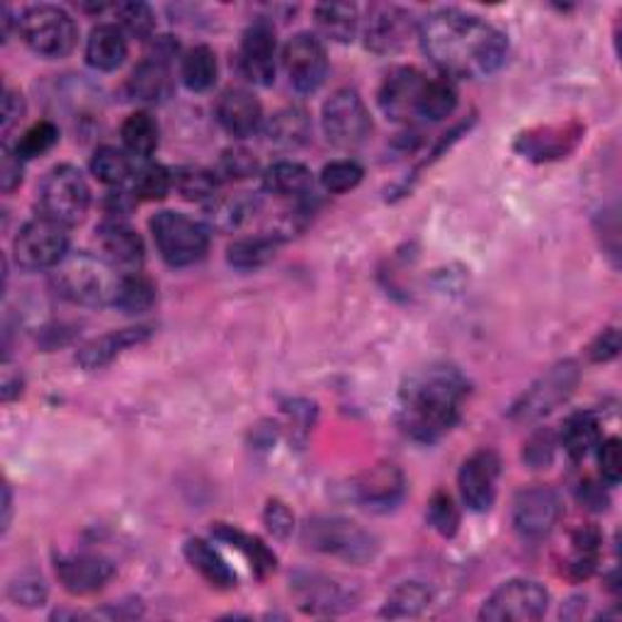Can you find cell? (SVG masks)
Masks as SVG:
<instances>
[{"instance_id":"cell-4","label":"cell","mask_w":622,"mask_h":622,"mask_svg":"<svg viewBox=\"0 0 622 622\" xmlns=\"http://www.w3.org/2000/svg\"><path fill=\"white\" fill-rule=\"evenodd\" d=\"M302 540L307 548L322 554L338 557L343 562L365 564L377 554V540L370 532L363 530L358 523L338 516H319L312 518L304 526Z\"/></svg>"},{"instance_id":"cell-6","label":"cell","mask_w":622,"mask_h":622,"mask_svg":"<svg viewBox=\"0 0 622 622\" xmlns=\"http://www.w3.org/2000/svg\"><path fill=\"white\" fill-rule=\"evenodd\" d=\"M151 234H154L161 258L173 268H187L207 256L210 228L183 212L163 210L151 220Z\"/></svg>"},{"instance_id":"cell-53","label":"cell","mask_w":622,"mask_h":622,"mask_svg":"<svg viewBox=\"0 0 622 622\" xmlns=\"http://www.w3.org/2000/svg\"><path fill=\"white\" fill-rule=\"evenodd\" d=\"M618 350H620L618 332H615V328H605V332L591 343L589 355H591L593 363H608V360L615 358Z\"/></svg>"},{"instance_id":"cell-25","label":"cell","mask_w":622,"mask_h":622,"mask_svg":"<svg viewBox=\"0 0 622 622\" xmlns=\"http://www.w3.org/2000/svg\"><path fill=\"white\" fill-rule=\"evenodd\" d=\"M151 328L149 326H136V328H122V332H112L100 336L88 343L79 353V365L83 370H100V367L110 365L114 358H120L124 350H130L139 343L149 340Z\"/></svg>"},{"instance_id":"cell-29","label":"cell","mask_w":622,"mask_h":622,"mask_svg":"<svg viewBox=\"0 0 622 622\" xmlns=\"http://www.w3.org/2000/svg\"><path fill=\"white\" fill-rule=\"evenodd\" d=\"M560 442L571 460L574 462L583 460V457H587L593 448H599V442H601L599 416H595L593 411L571 414L562 426Z\"/></svg>"},{"instance_id":"cell-14","label":"cell","mask_w":622,"mask_h":622,"mask_svg":"<svg viewBox=\"0 0 622 622\" xmlns=\"http://www.w3.org/2000/svg\"><path fill=\"white\" fill-rule=\"evenodd\" d=\"M501 477V457L493 450H477L467 457L457 475L460 497L469 511L487 513L497 501Z\"/></svg>"},{"instance_id":"cell-54","label":"cell","mask_w":622,"mask_h":622,"mask_svg":"<svg viewBox=\"0 0 622 622\" xmlns=\"http://www.w3.org/2000/svg\"><path fill=\"white\" fill-rule=\"evenodd\" d=\"M22 114H24L22 95L16 93V91H10V88H8L6 98H3V132L6 134L22 120Z\"/></svg>"},{"instance_id":"cell-36","label":"cell","mask_w":622,"mask_h":622,"mask_svg":"<svg viewBox=\"0 0 622 622\" xmlns=\"http://www.w3.org/2000/svg\"><path fill=\"white\" fill-rule=\"evenodd\" d=\"M159 122L149 112H132L122 124V144L132 156L149 159L159 149Z\"/></svg>"},{"instance_id":"cell-11","label":"cell","mask_w":622,"mask_h":622,"mask_svg":"<svg viewBox=\"0 0 622 622\" xmlns=\"http://www.w3.org/2000/svg\"><path fill=\"white\" fill-rule=\"evenodd\" d=\"M69 256L67 226L37 217L20 228L16 238V261L24 271H54Z\"/></svg>"},{"instance_id":"cell-34","label":"cell","mask_w":622,"mask_h":622,"mask_svg":"<svg viewBox=\"0 0 622 622\" xmlns=\"http://www.w3.org/2000/svg\"><path fill=\"white\" fill-rule=\"evenodd\" d=\"M277 246H281V238L277 236L238 238L226 248V261L236 271H258L275 258Z\"/></svg>"},{"instance_id":"cell-56","label":"cell","mask_w":622,"mask_h":622,"mask_svg":"<svg viewBox=\"0 0 622 622\" xmlns=\"http://www.w3.org/2000/svg\"><path fill=\"white\" fill-rule=\"evenodd\" d=\"M22 391V377L20 373L12 377V367L6 363V370H3V401H12L16 397H20Z\"/></svg>"},{"instance_id":"cell-35","label":"cell","mask_w":622,"mask_h":622,"mask_svg":"<svg viewBox=\"0 0 622 622\" xmlns=\"http://www.w3.org/2000/svg\"><path fill=\"white\" fill-rule=\"evenodd\" d=\"M312 134L309 114L299 108H285L275 112L268 122V136L271 142L285 149H297L307 142Z\"/></svg>"},{"instance_id":"cell-9","label":"cell","mask_w":622,"mask_h":622,"mask_svg":"<svg viewBox=\"0 0 622 622\" xmlns=\"http://www.w3.org/2000/svg\"><path fill=\"white\" fill-rule=\"evenodd\" d=\"M579 377L581 373L574 360L557 363L520 395L511 409V418L516 421H540L542 416L552 414L557 406L574 395Z\"/></svg>"},{"instance_id":"cell-48","label":"cell","mask_w":622,"mask_h":622,"mask_svg":"<svg viewBox=\"0 0 622 622\" xmlns=\"http://www.w3.org/2000/svg\"><path fill=\"white\" fill-rule=\"evenodd\" d=\"M256 169H258V163L248 154V151L228 149L222 154L220 166L214 173L220 175V181H238V177H251L253 173H256Z\"/></svg>"},{"instance_id":"cell-44","label":"cell","mask_w":622,"mask_h":622,"mask_svg":"<svg viewBox=\"0 0 622 622\" xmlns=\"http://www.w3.org/2000/svg\"><path fill=\"white\" fill-rule=\"evenodd\" d=\"M57 142H59V126L47 120L37 122L20 136V142L16 144V154L22 161H32L37 156H44L47 151H52Z\"/></svg>"},{"instance_id":"cell-42","label":"cell","mask_w":622,"mask_h":622,"mask_svg":"<svg viewBox=\"0 0 622 622\" xmlns=\"http://www.w3.org/2000/svg\"><path fill=\"white\" fill-rule=\"evenodd\" d=\"M173 187V173L169 169L159 166V163H146V166L136 169L132 175V195L136 200H163Z\"/></svg>"},{"instance_id":"cell-40","label":"cell","mask_w":622,"mask_h":622,"mask_svg":"<svg viewBox=\"0 0 622 622\" xmlns=\"http://www.w3.org/2000/svg\"><path fill=\"white\" fill-rule=\"evenodd\" d=\"M430 603V591L421 581H404L401 587L389 593L385 603V618H416L421 615Z\"/></svg>"},{"instance_id":"cell-49","label":"cell","mask_w":622,"mask_h":622,"mask_svg":"<svg viewBox=\"0 0 622 622\" xmlns=\"http://www.w3.org/2000/svg\"><path fill=\"white\" fill-rule=\"evenodd\" d=\"M599 465H601V477L605 479V485H620L622 477V452H620V440L608 438L599 442Z\"/></svg>"},{"instance_id":"cell-24","label":"cell","mask_w":622,"mask_h":622,"mask_svg":"<svg viewBox=\"0 0 622 622\" xmlns=\"http://www.w3.org/2000/svg\"><path fill=\"white\" fill-rule=\"evenodd\" d=\"M581 139L579 124H562V126H540L528 134H520L516 142V151L523 159L530 161H554L567 156Z\"/></svg>"},{"instance_id":"cell-16","label":"cell","mask_w":622,"mask_h":622,"mask_svg":"<svg viewBox=\"0 0 622 622\" xmlns=\"http://www.w3.org/2000/svg\"><path fill=\"white\" fill-rule=\"evenodd\" d=\"M292 595L297 605L309 615H336L353 608L355 595L340 581L319 574V571H299L292 579Z\"/></svg>"},{"instance_id":"cell-38","label":"cell","mask_w":622,"mask_h":622,"mask_svg":"<svg viewBox=\"0 0 622 622\" xmlns=\"http://www.w3.org/2000/svg\"><path fill=\"white\" fill-rule=\"evenodd\" d=\"M214 536H217L220 540H224L226 544H232V548H236L241 554L246 557L251 569L256 571V574L263 579V577H268L271 571H275V554L265 548V544L258 540V538H251L246 536V532H241L232 526H220L217 530H214Z\"/></svg>"},{"instance_id":"cell-12","label":"cell","mask_w":622,"mask_h":622,"mask_svg":"<svg viewBox=\"0 0 622 622\" xmlns=\"http://www.w3.org/2000/svg\"><path fill=\"white\" fill-rule=\"evenodd\" d=\"M283 67L289 85L297 93H316L328 73V54L324 42L312 32L295 34L283 49Z\"/></svg>"},{"instance_id":"cell-8","label":"cell","mask_w":622,"mask_h":622,"mask_svg":"<svg viewBox=\"0 0 622 622\" xmlns=\"http://www.w3.org/2000/svg\"><path fill=\"white\" fill-rule=\"evenodd\" d=\"M322 126L328 144L338 149H358L373 134V118L358 91L340 88L324 103Z\"/></svg>"},{"instance_id":"cell-17","label":"cell","mask_w":622,"mask_h":622,"mask_svg":"<svg viewBox=\"0 0 622 622\" xmlns=\"http://www.w3.org/2000/svg\"><path fill=\"white\" fill-rule=\"evenodd\" d=\"M98 246L114 271L136 273L144 265V241L124 217H105L98 226Z\"/></svg>"},{"instance_id":"cell-19","label":"cell","mask_w":622,"mask_h":622,"mask_svg":"<svg viewBox=\"0 0 622 622\" xmlns=\"http://www.w3.org/2000/svg\"><path fill=\"white\" fill-rule=\"evenodd\" d=\"M175 44L163 37L156 42L154 54H149L139 67L132 71L130 81H126V91L134 100H142V103H161L166 100L173 91L171 81V69L169 59L175 54Z\"/></svg>"},{"instance_id":"cell-28","label":"cell","mask_w":622,"mask_h":622,"mask_svg":"<svg viewBox=\"0 0 622 622\" xmlns=\"http://www.w3.org/2000/svg\"><path fill=\"white\" fill-rule=\"evenodd\" d=\"M312 171L297 161H277L263 173V190L277 197L302 200L312 193Z\"/></svg>"},{"instance_id":"cell-32","label":"cell","mask_w":622,"mask_h":622,"mask_svg":"<svg viewBox=\"0 0 622 622\" xmlns=\"http://www.w3.org/2000/svg\"><path fill=\"white\" fill-rule=\"evenodd\" d=\"M220 75V63L217 54L212 52L210 47L200 44L187 49L181 59V81L185 83L187 91L193 93H205L210 88L217 83Z\"/></svg>"},{"instance_id":"cell-37","label":"cell","mask_w":622,"mask_h":622,"mask_svg":"<svg viewBox=\"0 0 622 622\" xmlns=\"http://www.w3.org/2000/svg\"><path fill=\"white\" fill-rule=\"evenodd\" d=\"M173 173V187L181 193V197L190 202H200V205H210V202L220 195V175L207 169L185 166L171 171Z\"/></svg>"},{"instance_id":"cell-31","label":"cell","mask_w":622,"mask_h":622,"mask_svg":"<svg viewBox=\"0 0 622 622\" xmlns=\"http://www.w3.org/2000/svg\"><path fill=\"white\" fill-rule=\"evenodd\" d=\"M314 20L324 37L340 44L353 42L360 28V12L348 3H322L314 8Z\"/></svg>"},{"instance_id":"cell-45","label":"cell","mask_w":622,"mask_h":622,"mask_svg":"<svg viewBox=\"0 0 622 622\" xmlns=\"http://www.w3.org/2000/svg\"><path fill=\"white\" fill-rule=\"evenodd\" d=\"M363 166L358 161H350V159H340V161H332L326 163L324 171H322V185L326 193H334V195H343L348 193V190L358 187L363 181Z\"/></svg>"},{"instance_id":"cell-20","label":"cell","mask_w":622,"mask_h":622,"mask_svg":"<svg viewBox=\"0 0 622 622\" xmlns=\"http://www.w3.org/2000/svg\"><path fill=\"white\" fill-rule=\"evenodd\" d=\"M353 491L367 511L385 513L401 503L406 479L395 462H379L355 479Z\"/></svg>"},{"instance_id":"cell-5","label":"cell","mask_w":622,"mask_h":622,"mask_svg":"<svg viewBox=\"0 0 622 622\" xmlns=\"http://www.w3.org/2000/svg\"><path fill=\"white\" fill-rule=\"evenodd\" d=\"M18 30L22 42L44 59L69 57L79 42V28L73 18L63 8L49 3L24 8Z\"/></svg>"},{"instance_id":"cell-13","label":"cell","mask_w":622,"mask_h":622,"mask_svg":"<svg viewBox=\"0 0 622 622\" xmlns=\"http://www.w3.org/2000/svg\"><path fill=\"white\" fill-rule=\"evenodd\" d=\"M241 75L253 85L268 88L275 83L277 71V37L273 22L265 18L253 20L238 47Z\"/></svg>"},{"instance_id":"cell-41","label":"cell","mask_w":622,"mask_h":622,"mask_svg":"<svg viewBox=\"0 0 622 622\" xmlns=\"http://www.w3.org/2000/svg\"><path fill=\"white\" fill-rule=\"evenodd\" d=\"M91 171L100 183H105L110 187H120L126 181H132V175H134V166H132L130 156L114 146H100L95 151L93 161H91Z\"/></svg>"},{"instance_id":"cell-39","label":"cell","mask_w":622,"mask_h":622,"mask_svg":"<svg viewBox=\"0 0 622 622\" xmlns=\"http://www.w3.org/2000/svg\"><path fill=\"white\" fill-rule=\"evenodd\" d=\"M457 108V88L446 75L440 79H428L418 103V118L428 122H440L450 118Z\"/></svg>"},{"instance_id":"cell-10","label":"cell","mask_w":622,"mask_h":622,"mask_svg":"<svg viewBox=\"0 0 622 622\" xmlns=\"http://www.w3.org/2000/svg\"><path fill=\"white\" fill-rule=\"evenodd\" d=\"M548 605H550V593L540 581L511 579L501 583V587L485 601V605H481L479 611V620L532 622L548 613Z\"/></svg>"},{"instance_id":"cell-52","label":"cell","mask_w":622,"mask_h":622,"mask_svg":"<svg viewBox=\"0 0 622 622\" xmlns=\"http://www.w3.org/2000/svg\"><path fill=\"white\" fill-rule=\"evenodd\" d=\"M0 183L6 193H12L22 183V159L16 154V149H3V163H0Z\"/></svg>"},{"instance_id":"cell-26","label":"cell","mask_w":622,"mask_h":622,"mask_svg":"<svg viewBox=\"0 0 622 622\" xmlns=\"http://www.w3.org/2000/svg\"><path fill=\"white\" fill-rule=\"evenodd\" d=\"M126 54H130V47H126V34L112 22L95 24L88 34L85 42V61L91 63L95 71H118Z\"/></svg>"},{"instance_id":"cell-30","label":"cell","mask_w":622,"mask_h":622,"mask_svg":"<svg viewBox=\"0 0 622 622\" xmlns=\"http://www.w3.org/2000/svg\"><path fill=\"white\" fill-rule=\"evenodd\" d=\"M207 207V222L217 232H234L241 224H246L258 210V197L248 193L217 195Z\"/></svg>"},{"instance_id":"cell-2","label":"cell","mask_w":622,"mask_h":622,"mask_svg":"<svg viewBox=\"0 0 622 622\" xmlns=\"http://www.w3.org/2000/svg\"><path fill=\"white\" fill-rule=\"evenodd\" d=\"M469 395L465 375L452 365L436 363L421 367L404 379L397 401V421L416 442H438L462 418Z\"/></svg>"},{"instance_id":"cell-23","label":"cell","mask_w":622,"mask_h":622,"mask_svg":"<svg viewBox=\"0 0 622 622\" xmlns=\"http://www.w3.org/2000/svg\"><path fill=\"white\" fill-rule=\"evenodd\" d=\"M214 112H217V122L222 124V130L234 139H246L256 134L263 122V108L258 98L251 91H244V88H228V91H224Z\"/></svg>"},{"instance_id":"cell-47","label":"cell","mask_w":622,"mask_h":622,"mask_svg":"<svg viewBox=\"0 0 622 622\" xmlns=\"http://www.w3.org/2000/svg\"><path fill=\"white\" fill-rule=\"evenodd\" d=\"M557 448H560L557 446V436L550 428H542V430H538V434H532L530 440L526 442L523 460L532 469H548L554 460Z\"/></svg>"},{"instance_id":"cell-51","label":"cell","mask_w":622,"mask_h":622,"mask_svg":"<svg viewBox=\"0 0 622 622\" xmlns=\"http://www.w3.org/2000/svg\"><path fill=\"white\" fill-rule=\"evenodd\" d=\"M263 520H265V526H268L273 536L281 538V540L289 538L292 530H295V516H292V511L287 509L283 501H271L268 506H265Z\"/></svg>"},{"instance_id":"cell-21","label":"cell","mask_w":622,"mask_h":622,"mask_svg":"<svg viewBox=\"0 0 622 622\" xmlns=\"http://www.w3.org/2000/svg\"><path fill=\"white\" fill-rule=\"evenodd\" d=\"M414 30L411 12L399 6H373L365 20V47L375 54H395Z\"/></svg>"},{"instance_id":"cell-57","label":"cell","mask_w":622,"mask_h":622,"mask_svg":"<svg viewBox=\"0 0 622 622\" xmlns=\"http://www.w3.org/2000/svg\"><path fill=\"white\" fill-rule=\"evenodd\" d=\"M3 511H6V516H3V530H8L10 528V516H12V493H10V487L3 489Z\"/></svg>"},{"instance_id":"cell-27","label":"cell","mask_w":622,"mask_h":622,"mask_svg":"<svg viewBox=\"0 0 622 622\" xmlns=\"http://www.w3.org/2000/svg\"><path fill=\"white\" fill-rule=\"evenodd\" d=\"M185 560L190 562V567H193L202 579L210 583V587L222 589V591H228V589L236 587V581H238L236 571L228 567V562L217 550L212 548L210 542L200 540V538L187 540L185 542Z\"/></svg>"},{"instance_id":"cell-3","label":"cell","mask_w":622,"mask_h":622,"mask_svg":"<svg viewBox=\"0 0 622 622\" xmlns=\"http://www.w3.org/2000/svg\"><path fill=\"white\" fill-rule=\"evenodd\" d=\"M122 273H114L105 258L91 253H73L54 268V289L59 297L81 307H108L114 302Z\"/></svg>"},{"instance_id":"cell-7","label":"cell","mask_w":622,"mask_h":622,"mask_svg":"<svg viewBox=\"0 0 622 622\" xmlns=\"http://www.w3.org/2000/svg\"><path fill=\"white\" fill-rule=\"evenodd\" d=\"M88 207H91V187L79 169L61 163L44 175L40 185L42 217L69 228L83 222Z\"/></svg>"},{"instance_id":"cell-15","label":"cell","mask_w":622,"mask_h":622,"mask_svg":"<svg viewBox=\"0 0 622 622\" xmlns=\"http://www.w3.org/2000/svg\"><path fill=\"white\" fill-rule=\"evenodd\" d=\"M562 513V501L550 487L523 489L513 501V528L523 540L548 538Z\"/></svg>"},{"instance_id":"cell-18","label":"cell","mask_w":622,"mask_h":622,"mask_svg":"<svg viewBox=\"0 0 622 622\" xmlns=\"http://www.w3.org/2000/svg\"><path fill=\"white\" fill-rule=\"evenodd\" d=\"M426 75L414 67H401L387 73V79L379 85V108L391 122H409L418 118V103L426 85Z\"/></svg>"},{"instance_id":"cell-55","label":"cell","mask_w":622,"mask_h":622,"mask_svg":"<svg viewBox=\"0 0 622 622\" xmlns=\"http://www.w3.org/2000/svg\"><path fill=\"white\" fill-rule=\"evenodd\" d=\"M583 487V485H581ZM581 501L589 506V509H595V511H601L605 509V503H608V497L603 493V489L599 485H593V481H589L587 487L581 489Z\"/></svg>"},{"instance_id":"cell-46","label":"cell","mask_w":622,"mask_h":622,"mask_svg":"<svg viewBox=\"0 0 622 622\" xmlns=\"http://www.w3.org/2000/svg\"><path fill=\"white\" fill-rule=\"evenodd\" d=\"M428 523L434 526L442 538H452L457 530H460V511L452 501L450 493L436 491L434 499L428 503Z\"/></svg>"},{"instance_id":"cell-43","label":"cell","mask_w":622,"mask_h":622,"mask_svg":"<svg viewBox=\"0 0 622 622\" xmlns=\"http://www.w3.org/2000/svg\"><path fill=\"white\" fill-rule=\"evenodd\" d=\"M118 28L124 34H132L136 40H149L156 30V16L146 3H120L114 6Z\"/></svg>"},{"instance_id":"cell-33","label":"cell","mask_w":622,"mask_h":622,"mask_svg":"<svg viewBox=\"0 0 622 622\" xmlns=\"http://www.w3.org/2000/svg\"><path fill=\"white\" fill-rule=\"evenodd\" d=\"M156 304V285L142 273H122L112 307L124 314H146Z\"/></svg>"},{"instance_id":"cell-22","label":"cell","mask_w":622,"mask_h":622,"mask_svg":"<svg viewBox=\"0 0 622 622\" xmlns=\"http://www.w3.org/2000/svg\"><path fill=\"white\" fill-rule=\"evenodd\" d=\"M57 577L69 593L91 595L108 587V581L114 577V564L108 557L93 552L63 554L57 560Z\"/></svg>"},{"instance_id":"cell-50","label":"cell","mask_w":622,"mask_h":622,"mask_svg":"<svg viewBox=\"0 0 622 622\" xmlns=\"http://www.w3.org/2000/svg\"><path fill=\"white\" fill-rule=\"evenodd\" d=\"M10 599L16 601L18 605H42L47 601V587H44V581L42 579H37V577H20V581L16 583H10Z\"/></svg>"},{"instance_id":"cell-1","label":"cell","mask_w":622,"mask_h":622,"mask_svg":"<svg viewBox=\"0 0 622 622\" xmlns=\"http://www.w3.org/2000/svg\"><path fill=\"white\" fill-rule=\"evenodd\" d=\"M426 57L446 79H485L509 57V37L497 24L457 8L434 10L418 24Z\"/></svg>"}]
</instances>
